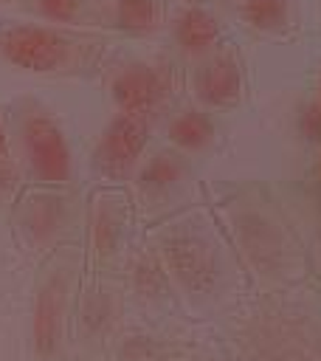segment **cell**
Listing matches in <instances>:
<instances>
[{
  "instance_id": "6da1fadb",
  "label": "cell",
  "mask_w": 321,
  "mask_h": 361,
  "mask_svg": "<svg viewBox=\"0 0 321 361\" xmlns=\"http://www.w3.org/2000/svg\"><path fill=\"white\" fill-rule=\"evenodd\" d=\"M0 56L37 76H84L99 68L104 39L54 23H8L0 28Z\"/></svg>"
},
{
  "instance_id": "7a4b0ae2",
  "label": "cell",
  "mask_w": 321,
  "mask_h": 361,
  "mask_svg": "<svg viewBox=\"0 0 321 361\" xmlns=\"http://www.w3.org/2000/svg\"><path fill=\"white\" fill-rule=\"evenodd\" d=\"M82 254L68 245L45 262L31 302V353L37 361H56L68 341V316L79 279Z\"/></svg>"
},
{
  "instance_id": "3957f363",
  "label": "cell",
  "mask_w": 321,
  "mask_h": 361,
  "mask_svg": "<svg viewBox=\"0 0 321 361\" xmlns=\"http://www.w3.org/2000/svg\"><path fill=\"white\" fill-rule=\"evenodd\" d=\"M17 133L28 175L39 186H65L73 178V155L62 124L39 102H23L17 110Z\"/></svg>"
},
{
  "instance_id": "277c9868",
  "label": "cell",
  "mask_w": 321,
  "mask_h": 361,
  "mask_svg": "<svg viewBox=\"0 0 321 361\" xmlns=\"http://www.w3.org/2000/svg\"><path fill=\"white\" fill-rule=\"evenodd\" d=\"M163 271L186 296H208L220 279V265L211 243L189 228H172L160 240Z\"/></svg>"
},
{
  "instance_id": "5b68a950",
  "label": "cell",
  "mask_w": 321,
  "mask_h": 361,
  "mask_svg": "<svg viewBox=\"0 0 321 361\" xmlns=\"http://www.w3.org/2000/svg\"><path fill=\"white\" fill-rule=\"evenodd\" d=\"M172 93V68L163 59H135L110 79V96L118 113L152 121Z\"/></svg>"
},
{
  "instance_id": "8992f818",
  "label": "cell",
  "mask_w": 321,
  "mask_h": 361,
  "mask_svg": "<svg viewBox=\"0 0 321 361\" xmlns=\"http://www.w3.org/2000/svg\"><path fill=\"white\" fill-rule=\"evenodd\" d=\"M149 124L152 121H146V118L115 113L96 141L93 166L110 180L127 178L135 169V164L149 141Z\"/></svg>"
},
{
  "instance_id": "52a82bcc",
  "label": "cell",
  "mask_w": 321,
  "mask_h": 361,
  "mask_svg": "<svg viewBox=\"0 0 321 361\" xmlns=\"http://www.w3.org/2000/svg\"><path fill=\"white\" fill-rule=\"evenodd\" d=\"M70 220V200L59 192H28L17 206V226L28 245L48 248Z\"/></svg>"
},
{
  "instance_id": "ba28073f",
  "label": "cell",
  "mask_w": 321,
  "mask_h": 361,
  "mask_svg": "<svg viewBox=\"0 0 321 361\" xmlns=\"http://www.w3.org/2000/svg\"><path fill=\"white\" fill-rule=\"evenodd\" d=\"M194 96L206 107H231L242 96V71L231 54L208 56L194 73Z\"/></svg>"
},
{
  "instance_id": "9c48e42d",
  "label": "cell",
  "mask_w": 321,
  "mask_h": 361,
  "mask_svg": "<svg viewBox=\"0 0 321 361\" xmlns=\"http://www.w3.org/2000/svg\"><path fill=\"white\" fill-rule=\"evenodd\" d=\"M127 226V200L118 192H99L90 206V248L96 262H107L121 243Z\"/></svg>"
},
{
  "instance_id": "30bf717a",
  "label": "cell",
  "mask_w": 321,
  "mask_h": 361,
  "mask_svg": "<svg viewBox=\"0 0 321 361\" xmlns=\"http://www.w3.org/2000/svg\"><path fill=\"white\" fill-rule=\"evenodd\" d=\"M175 42L186 56H208L220 42V25L214 14L200 6H189L175 17Z\"/></svg>"
},
{
  "instance_id": "8fae6325",
  "label": "cell",
  "mask_w": 321,
  "mask_h": 361,
  "mask_svg": "<svg viewBox=\"0 0 321 361\" xmlns=\"http://www.w3.org/2000/svg\"><path fill=\"white\" fill-rule=\"evenodd\" d=\"M104 20L110 28L130 37H146L160 28L163 6L160 0H107Z\"/></svg>"
},
{
  "instance_id": "7c38bea8",
  "label": "cell",
  "mask_w": 321,
  "mask_h": 361,
  "mask_svg": "<svg viewBox=\"0 0 321 361\" xmlns=\"http://www.w3.org/2000/svg\"><path fill=\"white\" fill-rule=\"evenodd\" d=\"M166 138L183 152H200L214 141V121L203 110H180L166 124Z\"/></svg>"
},
{
  "instance_id": "4fadbf2b",
  "label": "cell",
  "mask_w": 321,
  "mask_h": 361,
  "mask_svg": "<svg viewBox=\"0 0 321 361\" xmlns=\"http://www.w3.org/2000/svg\"><path fill=\"white\" fill-rule=\"evenodd\" d=\"M183 178H186V164H183V158H180L177 152L163 149V152L152 155V158L141 166V172H138V178H135V186H138V192L155 197V195H163V192L175 189Z\"/></svg>"
},
{
  "instance_id": "5bb4252c",
  "label": "cell",
  "mask_w": 321,
  "mask_h": 361,
  "mask_svg": "<svg viewBox=\"0 0 321 361\" xmlns=\"http://www.w3.org/2000/svg\"><path fill=\"white\" fill-rule=\"evenodd\" d=\"M239 17L256 31H282L290 23L287 0H242Z\"/></svg>"
},
{
  "instance_id": "9a60e30c",
  "label": "cell",
  "mask_w": 321,
  "mask_h": 361,
  "mask_svg": "<svg viewBox=\"0 0 321 361\" xmlns=\"http://www.w3.org/2000/svg\"><path fill=\"white\" fill-rule=\"evenodd\" d=\"M31 11L54 25H76L87 11V0H31Z\"/></svg>"
},
{
  "instance_id": "2e32d148",
  "label": "cell",
  "mask_w": 321,
  "mask_h": 361,
  "mask_svg": "<svg viewBox=\"0 0 321 361\" xmlns=\"http://www.w3.org/2000/svg\"><path fill=\"white\" fill-rule=\"evenodd\" d=\"M6 169H14L11 164V141H8V130H6V121L0 116V172Z\"/></svg>"
},
{
  "instance_id": "e0dca14e",
  "label": "cell",
  "mask_w": 321,
  "mask_h": 361,
  "mask_svg": "<svg viewBox=\"0 0 321 361\" xmlns=\"http://www.w3.org/2000/svg\"><path fill=\"white\" fill-rule=\"evenodd\" d=\"M149 361H200V358H189V355H177V353H169V350H160L155 353Z\"/></svg>"
},
{
  "instance_id": "ac0fdd59",
  "label": "cell",
  "mask_w": 321,
  "mask_h": 361,
  "mask_svg": "<svg viewBox=\"0 0 321 361\" xmlns=\"http://www.w3.org/2000/svg\"><path fill=\"white\" fill-rule=\"evenodd\" d=\"M310 118L315 121V127H321V76H318V93H315V104L310 110Z\"/></svg>"
},
{
  "instance_id": "d6986e66",
  "label": "cell",
  "mask_w": 321,
  "mask_h": 361,
  "mask_svg": "<svg viewBox=\"0 0 321 361\" xmlns=\"http://www.w3.org/2000/svg\"><path fill=\"white\" fill-rule=\"evenodd\" d=\"M186 3H194V0H186Z\"/></svg>"
}]
</instances>
